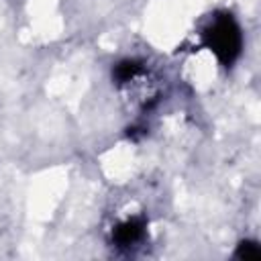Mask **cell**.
<instances>
[{
    "instance_id": "6da1fadb",
    "label": "cell",
    "mask_w": 261,
    "mask_h": 261,
    "mask_svg": "<svg viewBox=\"0 0 261 261\" xmlns=\"http://www.w3.org/2000/svg\"><path fill=\"white\" fill-rule=\"evenodd\" d=\"M204 43L224 67H230L241 55L243 47V37L237 20L230 14H218L204 31Z\"/></svg>"
},
{
    "instance_id": "7a4b0ae2",
    "label": "cell",
    "mask_w": 261,
    "mask_h": 261,
    "mask_svg": "<svg viewBox=\"0 0 261 261\" xmlns=\"http://www.w3.org/2000/svg\"><path fill=\"white\" fill-rule=\"evenodd\" d=\"M143 234H145V220L143 218H128L114 228L112 239L118 247H130V245L139 243L143 239Z\"/></svg>"
},
{
    "instance_id": "3957f363",
    "label": "cell",
    "mask_w": 261,
    "mask_h": 261,
    "mask_svg": "<svg viewBox=\"0 0 261 261\" xmlns=\"http://www.w3.org/2000/svg\"><path fill=\"white\" fill-rule=\"evenodd\" d=\"M139 73H141V65H139L137 61L126 59V61H120V63L114 67L112 77L116 80V84H128V82L135 80Z\"/></svg>"
},
{
    "instance_id": "277c9868",
    "label": "cell",
    "mask_w": 261,
    "mask_h": 261,
    "mask_svg": "<svg viewBox=\"0 0 261 261\" xmlns=\"http://www.w3.org/2000/svg\"><path fill=\"white\" fill-rule=\"evenodd\" d=\"M237 257H239V259H245V261H257V259L261 257V249H259L257 243H253V241H245V243L239 245V249H237Z\"/></svg>"
}]
</instances>
